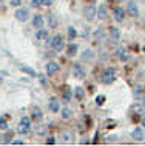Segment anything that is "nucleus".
<instances>
[{"label":"nucleus","mask_w":145,"mask_h":146,"mask_svg":"<svg viewBox=\"0 0 145 146\" xmlns=\"http://www.w3.org/2000/svg\"><path fill=\"white\" fill-rule=\"evenodd\" d=\"M116 139H117L116 135H110V137H108V141H114Z\"/></svg>","instance_id":"nucleus-41"},{"label":"nucleus","mask_w":145,"mask_h":146,"mask_svg":"<svg viewBox=\"0 0 145 146\" xmlns=\"http://www.w3.org/2000/svg\"><path fill=\"white\" fill-rule=\"evenodd\" d=\"M120 38V33L119 29L114 28V26H110V40H111L113 43H116L117 40Z\"/></svg>","instance_id":"nucleus-12"},{"label":"nucleus","mask_w":145,"mask_h":146,"mask_svg":"<svg viewBox=\"0 0 145 146\" xmlns=\"http://www.w3.org/2000/svg\"><path fill=\"white\" fill-rule=\"evenodd\" d=\"M74 96H76V98L82 100V98L85 97V89H84V88H80V86H77V88L74 89Z\"/></svg>","instance_id":"nucleus-22"},{"label":"nucleus","mask_w":145,"mask_h":146,"mask_svg":"<svg viewBox=\"0 0 145 146\" xmlns=\"http://www.w3.org/2000/svg\"><path fill=\"white\" fill-rule=\"evenodd\" d=\"M60 115H62V118H63V120H68V118H71L73 111H71L69 108H62V109H60Z\"/></svg>","instance_id":"nucleus-19"},{"label":"nucleus","mask_w":145,"mask_h":146,"mask_svg":"<svg viewBox=\"0 0 145 146\" xmlns=\"http://www.w3.org/2000/svg\"><path fill=\"white\" fill-rule=\"evenodd\" d=\"M17 132L19 134H28L29 132V128H23V126L19 125V128H17Z\"/></svg>","instance_id":"nucleus-31"},{"label":"nucleus","mask_w":145,"mask_h":146,"mask_svg":"<svg viewBox=\"0 0 145 146\" xmlns=\"http://www.w3.org/2000/svg\"><path fill=\"white\" fill-rule=\"evenodd\" d=\"M42 117H43V115H42V111H40V108H37V106H36V108L33 109V120L39 121V120H42Z\"/></svg>","instance_id":"nucleus-21"},{"label":"nucleus","mask_w":145,"mask_h":146,"mask_svg":"<svg viewBox=\"0 0 145 146\" xmlns=\"http://www.w3.org/2000/svg\"><path fill=\"white\" fill-rule=\"evenodd\" d=\"M142 126H144V128H145V117L142 118Z\"/></svg>","instance_id":"nucleus-42"},{"label":"nucleus","mask_w":145,"mask_h":146,"mask_svg":"<svg viewBox=\"0 0 145 146\" xmlns=\"http://www.w3.org/2000/svg\"><path fill=\"white\" fill-rule=\"evenodd\" d=\"M51 46H53V49L54 51H57V52H62L65 48V40H63V37H62L60 34H56L53 37V40H51Z\"/></svg>","instance_id":"nucleus-1"},{"label":"nucleus","mask_w":145,"mask_h":146,"mask_svg":"<svg viewBox=\"0 0 145 146\" xmlns=\"http://www.w3.org/2000/svg\"><path fill=\"white\" fill-rule=\"evenodd\" d=\"M113 14H114V20L116 22H122L125 19V11L120 6H116L114 11H113Z\"/></svg>","instance_id":"nucleus-11"},{"label":"nucleus","mask_w":145,"mask_h":146,"mask_svg":"<svg viewBox=\"0 0 145 146\" xmlns=\"http://www.w3.org/2000/svg\"><path fill=\"white\" fill-rule=\"evenodd\" d=\"M0 139H2V137H0Z\"/></svg>","instance_id":"nucleus-45"},{"label":"nucleus","mask_w":145,"mask_h":146,"mask_svg":"<svg viewBox=\"0 0 145 146\" xmlns=\"http://www.w3.org/2000/svg\"><path fill=\"white\" fill-rule=\"evenodd\" d=\"M20 126H23V128H29L31 126V118L29 117H22L20 118V123H19Z\"/></svg>","instance_id":"nucleus-26"},{"label":"nucleus","mask_w":145,"mask_h":146,"mask_svg":"<svg viewBox=\"0 0 145 146\" xmlns=\"http://www.w3.org/2000/svg\"><path fill=\"white\" fill-rule=\"evenodd\" d=\"M48 26L49 28H57V17L54 14H48Z\"/></svg>","instance_id":"nucleus-20"},{"label":"nucleus","mask_w":145,"mask_h":146,"mask_svg":"<svg viewBox=\"0 0 145 146\" xmlns=\"http://www.w3.org/2000/svg\"><path fill=\"white\" fill-rule=\"evenodd\" d=\"M96 13H97V9H96L93 5H88V6L84 8V15H85V19H87L88 22H93V20H94Z\"/></svg>","instance_id":"nucleus-4"},{"label":"nucleus","mask_w":145,"mask_h":146,"mask_svg":"<svg viewBox=\"0 0 145 146\" xmlns=\"http://www.w3.org/2000/svg\"><path fill=\"white\" fill-rule=\"evenodd\" d=\"M93 35H94V40L96 42H102V40H105V38H107V31H105L104 28H97Z\"/></svg>","instance_id":"nucleus-10"},{"label":"nucleus","mask_w":145,"mask_h":146,"mask_svg":"<svg viewBox=\"0 0 145 146\" xmlns=\"http://www.w3.org/2000/svg\"><path fill=\"white\" fill-rule=\"evenodd\" d=\"M42 5V0H31V6H40Z\"/></svg>","instance_id":"nucleus-35"},{"label":"nucleus","mask_w":145,"mask_h":146,"mask_svg":"<svg viewBox=\"0 0 145 146\" xmlns=\"http://www.w3.org/2000/svg\"><path fill=\"white\" fill-rule=\"evenodd\" d=\"M119 58H120V62H127V60H128V58H130V56H128V54H127V52H124V54H122V56H120Z\"/></svg>","instance_id":"nucleus-36"},{"label":"nucleus","mask_w":145,"mask_h":146,"mask_svg":"<svg viewBox=\"0 0 145 146\" xmlns=\"http://www.w3.org/2000/svg\"><path fill=\"white\" fill-rule=\"evenodd\" d=\"M96 15H97V19H99V20H105V19L108 17V9H107V6H105L104 3H102V5L97 8Z\"/></svg>","instance_id":"nucleus-9"},{"label":"nucleus","mask_w":145,"mask_h":146,"mask_svg":"<svg viewBox=\"0 0 145 146\" xmlns=\"http://www.w3.org/2000/svg\"><path fill=\"white\" fill-rule=\"evenodd\" d=\"M144 109H145V98H144Z\"/></svg>","instance_id":"nucleus-43"},{"label":"nucleus","mask_w":145,"mask_h":146,"mask_svg":"<svg viewBox=\"0 0 145 146\" xmlns=\"http://www.w3.org/2000/svg\"><path fill=\"white\" fill-rule=\"evenodd\" d=\"M54 143H56L54 137H48V139H46V145H54Z\"/></svg>","instance_id":"nucleus-37"},{"label":"nucleus","mask_w":145,"mask_h":146,"mask_svg":"<svg viewBox=\"0 0 145 146\" xmlns=\"http://www.w3.org/2000/svg\"><path fill=\"white\" fill-rule=\"evenodd\" d=\"M85 69L82 68V65H79V63H76L74 65V68H73V77H76V78H84L85 77Z\"/></svg>","instance_id":"nucleus-6"},{"label":"nucleus","mask_w":145,"mask_h":146,"mask_svg":"<svg viewBox=\"0 0 145 146\" xmlns=\"http://www.w3.org/2000/svg\"><path fill=\"white\" fill-rule=\"evenodd\" d=\"M36 40H39V42H46V40H49L48 31H46L45 28L37 29V33H36Z\"/></svg>","instance_id":"nucleus-7"},{"label":"nucleus","mask_w":145,"mask_h":146,"mask_svg":"<svg viewBox=\"0 0 145 146\" xmlns=\"http://www.w3.org/2000/svg\"><path fill=\"white\" fill-rule=\"evenodd\" d=\"M14 15L19 22H26L29 19V11H28V8H19Z\"/></svg>","instance_id":"nucleus-3"},{"label":"nucleus","mask_w":145,"mask_h":146,"mask_svg":"<svg viewBox=\"0 0 145 146\" xmlns=\"http://www.w3.org/2000/svg\"><path fill=\"white\" fill-rule=\"evenodd\" d=\"M11 139H13V132H9L6 129V134H5V137H3V141H5V143H13V140H11Z\"/></svg>","instance_id":"nucleus-27"},{"label":"nucleus","mask_w":145,"mask_h":146,"mask_svg":"<svg viewBox=\"0 0 145 146\" xmlns=\"http://www.w3.org/2000/svg\"><path fill=\"white\" fill-rule=\"evenodd\" d=\"M96 103L99 105V106L104 105V103H105V96H97V97H96Z\"/></svg>","instance_id":"nucleus-30"},{"label":"nucleus","mask_w":145,"mask_h":146,"mask_svg":"<svg viewBox=\"0 0 145 146\" xmlns=\"http://www.w3.org/2000/svg\"><path fill=\"white\" fill-rule=\"evenodd\" d=\"M51 3H53V0H42V5H45V6H49Z\"/></svg>","instance_id":"nucleus-39"},{"label":"nucleus","mask_w":145,"mask_h":146,"mask_svg":"<svg viewBox=\"0 0 145 146\" xmlns=\"http://www.w3.org/2000/svg\"><path fill=\"white\" fill-rule=\"evenodd\" d=\"M49 111L51 112H59L60 111V105H59V100L56 97H53L49 100Z\"/></svg>","instance_id":"nucleus-16"},{"label":"nucleus","mask_w":145,"mask_h":146,"mask_svg":"<svg viewBox=\"0 0 145 146\" xmlns=\"http://www.w3.org/2000/svg\"><path fill=\"white\" fill-rule=\"evenodd\" d=\"M127 13H128V15H131V17H138L139 15V8L136 5L134 0H130V2L127 3Z\"/></svg>","instance_id":"nucleus-5"},{"label":"nucleus","mask_w":145,"mask_h":146,"mask_svg":"<svg viewBox=\"0 0 145 146\" xmlns=\"http://www.w3.org/2000/svg\"><path fill=\"white\" fill-rule=\"evenodd\" d=\"M116 80V72H114V68H107L102 74V83L105 85H110Z\"/></svg>","instance_id":"nucleus-2"},{"label":"nucleus","mask_w":145,"mask_h":146,"mask_svg":"<svg viewBox=\"0 0 145 146\" xmlns=\"http://www.w3.org/2000/svg\"><path fill=\"white\" fill-rule=\"evenodd\" d=\"M0 129H2V131H6L8 129V121L3 117H0Z\"/></svg>","instance_id":"nucleus-28"},{"label":"nucleus","mask_w":145,"mask_h":146,"mask_svg":"<svg viewBox=\"0 0 145 146\" xmlns=\"http://www.w3.org/2000/svg\"><path fill=\"white\" fill-rule=\"evenodd\" d=\"M93 57H94V52H93L91 49H85L84 54H82V58H84V60H91Z\"/></svg>","instance_id":"nucleus-24"},{"label":"nucleus","mask_w":145,"mask_h":146,"mask_svg":"<svg viewBox=\"0 0 145 146\" xmlns=\"http://www.w3.org/2000/svg\"><path fill=\"white\" fill-rule=\"evenodd\" d=\"M43 25H45V20H43V17H42L40 14L33 15V26L34 28L40 29V28H43Z\"/></svg>","instance_id":"nucleus-8"},{"label":"nucleus","mask_w":145,"mask_h":146,"mask_svg":"<svg viewBox=\"0 0 145 146\" xmlns=\"http://www.w3.org/2000/svg\"><path fill=\"white\" fill-rule=\"evenodd\" d=\"M73 139H74V135H73L71 131H65V132L60 134V140L63 141V143H73Z\"/></svg>","instance_id":"nucleus-15"},{"label":"nucleus","mask_w":145,"mask_h":146,"mask_svg":"<svg viewBox=\"0 0 145 146\" xmlns=\"http://www.w3.org/2000/svg\"><path fill=\"white\" fill-rule=\"evenodd\" d=\"M77 35V31L74 26H68V40H74Z\"/></svg>","instance_id":"nucleus-23"},{"label":"nucleus","mask_w":145,"mask_h":146,"mask_svg":"<svg viewBox=\"0 0 145 146\" xmlns=\"http://www.w3.org/2000/svg\"><path fill=\"white\" fill-rule=\"evenodd\" d=\"M59 63H56V62H48V65H46V74L48 76H53L54 72H57L59 71Z\"/></svg>","instance_id":"nucleus-13"},{"label":"nucleus","mask_w":145,"mask_h":146,"mask_svg":"<svg viewBox=\"0 0 145 146\" xmlns=\"http://www.w3.org/2000/svg\"><path fill=\"white\" fill-rule=\"evenodd\" d=\"M36 132H37V134H42V135H43V134L46 132V128H45V126H36Z\"/></svg>","instance_id":"nucleus-34"},{"label":"nucleus","mask_w":145,"mask_h":146,"mask_svg":"<svg viewBox=\"0 0 145 146\" xmlns=\"http://www.w3.org/2000/svg\"><path fill=\"white\" fill-rule=\"evenodd\" d=\"M69 100H71V91H66V92L63 94V102H65V103H68Z\"/></svg>","instance_id":"nucleus-32"},{"label":"nucleus","mask_w":145,"mask_h":146,"mask_svg":"<svg viewBox=\"0 0 145 146\" xmlns=\"http://www.w3.org/2000/svg\"><path fill=\"white\" fill-rule=\"evenodd\" d=\"M19 69H20L22 72H25V74H28V76H31V77H36V71H34L33 68H29V66L20 65V66H19Z\"/></svg>","instance_id":"nucleus-18"},{"label":"nucleus","mask_w":145,"mask_h":146,"mask_svg":"<svg viewBox=\"0 0 145 146\" xmlns=\"http://www.w3.org/2000/svg\"><path fill=\"white\" fill-rule=\"evenodd\" d=\"M76 54H77V45L76 43H71V45L68 46V56L73 57V56H76Z\"/></svg>","instance_id":"nucleus-25"},{"label":"nucleus","mask_w":145,"mask_h":146,"mask_svg":"<svg viewBox=\"0 0 145 146\" xmlns=\"http://www.w3.org/2000/svg\"><path fill=\"white\" fill-rule=\"evenodd\" d=\"M131 137L134 140H138V141H142L144 140V129L142 128H134L133 132H131Z\"/></svg>","instance_id":"nucleus-14"},{"label":"nucleus","mask_w":145,"mask_h":146,"mask_svg":"<svg viewBox=\"0 0 145 146\" xmlns=\"http://www.w3.org/2000/svg\"><path fill=\"white\" fill-rule=\"evenodd\" d=\"M37 77H39V80H40V83L46 88V86H48V83H46V77H45V74H39Z\"/></svg>","instance_id":"nucleus-29"},{"label":"nucleus","mask_w":145,"mask_h":146,"mask_svg":"<svg viewBox=\"0 0 145 146\" xmlns=\"http://www.w3.org/2000/svg\"><path fill=\"white\" fill-rule=\"evenodd\" d=\"M22 3V0H11V5L13 6H19Z\"/></svg>","instance_id":"nucleus-38"},{"label":"nucleus","mask_w":145,"mask_h":146,"mask_svg":"<svg viewBox=\"0 0 145 146\" xmlns=\"http://www.w3.org/2000/svg\"><path fill=\"white\" fill-rule=\"evenodd\" d=\"M144 51H145V48H144Z\"/></svg>","instance_id":"nucleus-44"},{"label":"nucleus","mask_w":145,"mask_h":146,"mask_svg":"<svg viewBox=\"0 0 145 146\" xmlns=\"http://www.w3.org/2000/svg\"><path fill=\"white\" fill-rule=\"evenodd\" d=\"M13 145H23V140H13Z\"/></svg>","instance_id":"nucleus-40"},{"label":"nucleus","mask_w":145,"mask_h":146,"mask_svg":"<svg viewBox=\"0 0 145 146\" xmlns=\"http://www.w3.org/2000/svg\"><path fill=\"white\" fill-rule=\"evenodd\" d=\"M131 112L134 114V115H142V114L145 112V109H144V105L134 103V105L131 106Z\"/></svg>","instance_id":"nucleus-17"},{"label":"nucleus","mask_w":145,"mask_h":146,"mask_svg":"<svg viewBox=\"0 0 145 146\" xmlns=\"http://www.w3.org/2000/svg\"><path fill=\"white\" fill-rule=\"evenodd\" d=\"M124 52H127V48H125V46H119V48H117V51H116L117 57H120Z\"/></svg>","instance_id":"nucleus-33"}]
</instances>
